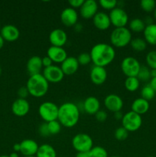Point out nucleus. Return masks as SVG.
<instances>
[{
	"instance_id": "obj_47",
	"label": "nucleus",
	"mask_w": 156,
	"mask_h": 157,
	"mask_svg": "<svg viewBox=\"0 0 156 157\" xmlns=\"http://www.w3.org/2000/svg\"><path fill=\"white\" fill-rule=\"evenodd\" d=\"M73 27H74V30L76 31V32H80L81 31L83 30V25L81 23L77 22Z\"/></svg>"
},
{
	"instance_id": "obj_15",
	"label": "nucleus",
	"mask_w": 156,
	"mask_h": 157,
	"mask_svg": "<svg viewBox=\"0 0 156 157\" xmlns=\"http://www.w3.org/2000/svg\"><path fill=\"white\" fill-rule=\"evenodd\" d=\"M30 110V104L26 99L18 98L12 104V111L14 115L19 117L26 116Z\"/></svg>"
},
{
	"instance_id": "obj_43",
	"label": "nucleus",
	"mask_w": 156,
	"mask_h": 157,
	"mask_svg": "<svg viewBox=\"0 0 156 157\" xmlns=\"http://www.w3.org/2000/svg\"><path fill=\"white\" fill-rule=\"evenodd\" d=\"M41 60H42V65L44 68H45V67H50V66L53 65V61H52V60L50 59L47 55L43 57V58H41Z\"/></svg>"
},
{
	"instance_id": "obj_4",
	"label": "nucleus",
	"mask_w": 156,
	"mask_h": 157,
	"mask_svg": "<svg viewBox=\"0 0 156 157\" xmlns=\"http://www.w3.org/2000/svg\"><path fill=\"white\" fill-rule=\"evenodd\" d=\"M132 32L128 28H115L110 34V42L113 48H124L130 44Z\"/></svg>"
},
{
	"instance_id": "obj_26",
	"label": "nucleus",
	"mask_w": 156,
	"mask_h": 157,
	"mask_svg": "<svg viewBox=\"0 0 156 157\" xmlns=\"http://www.w3.org/2000/svg\"><path fill=\"white\" fill-rule=\"evenodd\" d=\"M36 157H58L56 150L50 144H42L38 147Z\"/></svg>"
},
{
	"instance_id": "obj_35",
	"label": "nucleus",
	"mask_w": 156,
	"mask_h": 157,
	"mask_svg": "<svg viewBox=\"0 0 156 157\" xmlns=\"http://www.w3.org/2000/svg\"><path fill=\"white\" fill-rule=\"evenodd\" d=\"M147 65L150 69H156V51H151L145 57Z\"/></svg>"
},
{
	"instance_id": "obj_10",
	"label": "nucleus",
	"mask_w": 156,
	"mask_h": 157,
	"mask_svg": "<svg viewBox=\"0 0 156 157\" xmlns=\"http://www.w3.org/2000/svg\"><path fill=\"white\" fill-rule=\"evenodd\" d=\"M42 75L44 78L48 81V83H54V84L61 82L64 77L61 67L54 64L44 68Z\"/></svg>"
},
{
	"instance_id": "obj_44",
	"label": "nucleus",
	"mask_w": 156,
	"mask_h": 157,
	"mask_svg": "<svg viewBox=\"0 0 156 157\" xmlns=\"http://www.w3.org/2000/svg\"><path fill=\"white\" fill-rule=\"evenodd\" d=\"M114 114H113V116H114V118L116 120H117V121H122V117H123V113H122L121 111H118V112H116V113H113Z\"/></svg>"
},
{
	"instance_id": "obj_14",
	"label": "nucleus",
	"mask_w": 156,
	"mask_h": 157,
	"mask_svg": "<svg viewBox=\"0 0 156 157\" xmlns=\"http://www.w3.org/2000/svg\"><path fill=\"white\" fill-rule=\"evenodd\" d=\"M49 41L51 46L64 47L67 41V35L61 29H55L49 34Z\"/></svg>"
},
{
	"instance_id": "obj_42",
	"label": "nucleus",
	"mask_w": 156,
	"mask_h": 157,
	"mask_svg": "<svg viewBox=\"0 0 156 157\" xmlns=\"http://www.w3.org/2000/svg\"><path fill=\"white\" fill-rule=\"evenodd\" d=\"M84 0H69L68 3L70 6L73 9H80L84 4Z\"/></svg>"
},
{
	"instance_id": "obj_36",
	"label": "nucleus",
	"mask_w": 156,
	"mask_h": 157,
	"mask_svg": "<svg viewBox=\"0 0 156 157\" xmlns=\"http://www.w3.org/2000/svg\"><path fill=\"white\" fill-rule=\"evenodd\" d=\"M99 4L105 10H113L118 6V2L116 0H100Z\"/></svg>"
},
{
	"instance_id": "obj_38",
	"label": "nucleus",
	"mask_w": 156,
	"mask_h": 157,
	"mask_svg": "<svg viewBox=\"0 0 156 157\" xmlns=\"http://www.w3.org/2000/svg\"><path fill=\"white\" fill-rule=\"evenodd\" d=\"M76 58H77L79 64H81V65H87L90 62H92L90 53H87V52L80 53Z\"/></svg>"
},
{
	"instance_id": "obj_20",
	"label": "nucleus",
	"mask_w": 156,
	"mask_h": 157,
	"mask_svg": "<svg viewBox=\"0 0 156 157\" xmlns=\"http://www.w3.org/2000/svg\"><path fill=\"white\" fill-rule=\"evenodd\" d=\"M21 150L20 153L24 156H35L38 150V144L34 140L26 139L20 143Z\"/></svg>"
},
{
	"instance_id": "obj_51",
	"label": "nucleus",
	"mask_w": 156,
	"mask_h": 157,
	"mask_svg": "<svg viewBox=\"0 0 156 157\" xmlns=\"http://www.w3.org/2000/svg\"><path fill=\"white\" fill-rule=\"evenodd\" d=\"M9 157H18V153L13 152V153H12L10 155H9Z\"/></svg>"
},
{
	"instance_id": "obj_7",
	"label": "nucleus",
	"mask_w": 156,
	"mask_h": 157,
	"mask_svg": "<svg viewBox=\"0 0 156 157\" xmlns=\"http://www.w3.org/2000/svg\"><path fill=\"white\" fill-rule=\"evenodd\" d=\"M122 124V127H124L128 133L136 132L142 127V118L141 115L130 110L123 115Z\"/></svg>"
},
{
	"instance_id": "obj_19",
	"label": "nucleus",
	"mask_w": 156,
	"mask_h": 157,
	"mask_svg": "<svg viewBox=\"0 0 156 157\" xmlns=\"http://www.w3.org/2000/svg\"><path fill=\"white\" fill-rule=\"evenodd\" d=\"M47 55L52 60L53 63L61 64L67 58V53L62 47L50 46L47 51Z\"/></svg>"
},
{
	"instance_id": "obj_37",
	"label": "nucleus",
	"mask_w": 156,
	"mask_h": 157,
	"mask_svg": "<svg viewBox=\"0 0 156 157\" xmlns=\"http://www.w3.org/2000/svg\"><path fill=\"white\" fill-rule=\"evenodd\" d=\"M114 136L117 140L124 141L126 140L128 136V132L125 130L124 127H118L114 133Z\"/></svg>"
},
{
	"instance_id": "obj_53",
	"label": "nucleus",
	"mask_w": 156,
	"mask_h": 157,
	"mask_svg": "<svg viewBox=\"0 0 156 157\" xmlns=\"http://www.w3.org/2000/svg\"><path fill=\"white\" fill-rule=\"evenodd\" d=\"M0 157H9V156H6V155H2Z\"/></svg>"
},
{
	"instance_id": "obj_39",
	"label": "nucleus",
	"mask_w": 156,
	"mask_h": 157,
	"mask_svg": "<svg viewBox=\"0 0 156 157\" xmlns=\"http://www.w3.org/2000/svg\"><path fill=\"white\" fill-rule=\"evenodd\" d=\"M38 133H39V134L41 136H44V137H47V136H50V133H49L47 123L44 122L39 126V127H38Z\"/></svg>"
},
{
	"instance_id": "obj_23",
	"label": "nucleus",
	"mask_w": 156,
	"mask_h": 157,
	"mask_svg": "<svg viewBox=\"0 0 156 157\" xmlns=\"http://www.w3.org/2000/svg\"><path fill=\"white\" fill-rule=\"evenodd\" d=\"M42 68V60H41V57L38 56V55H34L28 60L26 69L30 76L41 74Z\"/></svg>"
},
{
	"instance_id": "obj_24",
	"label": "nucleus",
	"mask_w": 156,
	"mask_h": 157,
	"mask_svg": "<svg viewBox=\"0 0 156 157\" xmlns=\"http://www.w3.org/2000/svg\"><path fill=\"white\" fill-rule=\"evenodd\" d=\"M150 107L149 101L143 99L142 98H136L132 102L131 105V110L138 113L139 115H142L146 113L148 111Z\"/></svg>"
},
{
	"instance_id": "obj_49",
	"label": "nucleus",
	"mask_w": 156,
	"mask_h": 157,
	"mask_svg": "<svg viewBox=\"0 0 156 157\" xmlns=\"http://www.w3.org/2000/svg\"><path fill=\"white\" fill-rule=\"evenodd\" d=\"M4 39L2 38V37L1 36V35H0V50H1L2 48H3V46H4Z\"/></svg>"
},
{
	"instance_id": "obj_11",
	"label": "nucleus",
	"mask_w": 156,
	"mask_h": 157,
	"mask_svg": "<svg viewBox=\"0 0 156 157\" xmlns=\"http://www.w3.org/2000/svg\"><path fill=\"white\" fill-rule=\"evenodd\" d=\"M123 104L122 98L115 94H110L107 95L104 99V105L106 108L113 113L121 111L123 107Z\"/></svg>"
},
{
	"instance_id": "obj_27",
	"label": "nucleus",
	"mask_w": 156,
	"mask_h": 157,
	"mask_svg": "<svg viewBox=\"0 0 156 157\" xmlns=\"http://www.w3.org/2000/svg\"><path fill=\"white\" fill-rule=\"evenodd\" d=\"M146 25H145L144 20L141 19L139 18H133L129 22V30L131 32H135V33H140L143 32L145 30Z\"/></svg>"
},
{
	"instance_id": "obj_18",
	"label": "nucleus",
	"mask_w": 156,
	"mask_h": 157,
	"mask_svg": "<svg viewBox=\"0 0 156 157\" xmlns=\"http://www.w3.org/2000/svg\"><path fill=\"white\" fill-rule=\"evenodd\" d=\"M79 63L75 57H67L61 64V68L64 75L70 76L76 73L79 69Z\"/></svg>"
},
{
	"instance_id": "obj_25",
	"label": "nucleus",
	"mask_w": 156,
	"mask_h": 157,
	"mask_svg": "<svg viewBox=\"0 0 156 157\" xmlns=\"http://www.w3.org/2000/svg\"><path fill=\"white\" fill-rule=\"evenodd\" d=\"M143 35L144 39L147 44L156 45V24L153 23L146 25L143 32Z\"/></svg>"
},
{
	"instance_id": "obj_55",
	"label": "nucleus",
	"mask_w": 156,
	"mask_h": 157,
	"mask_svg": "<svg viewBox=\"0 0 156 157\" xmlns=\"http://www.w3.org/2000/svg\"><path fill=\"white\" fill-rule=\"evenodd\" d=\"M24 157H36L35 156H24Z\"/></svg>"
},
{
	"instance_id": "obj_1",
	"label": "nucleus",
	"mask_w": 156,
	"mask_h": 157,
	"mask_svg": "<svg viewBox=\"0 0 156 157\" xmlns=\"http://www.w3.org/2000/svg\"><path fill=\"white\" fill-rule=\"evenodd\" d=\"M91 61L94 66L105 67L114 61L116 51L111 44L98 43L93 46L90 52Z\"/></svg>"
},
{
	"instance_id": "obj_33",
	"label": "nucleus",
	"mask_w": 156,
	"mask_h": 157,
	"mask_svg": "<svg viewBox=\"0 0 156 157\" xmlns=\"http://www.w3.org/2000/svg\"><path fill=\"white\" fill-rule=\"evenodd\" d=\"M90 157H109L106 150L100 146L93 147L90 151Z\"/></svg>"
},
{
	"instance_id": "obj_2",
	"label": "nucleus",
	"mask_w": 156,
	"mask_h": 157,
	"mask_svg": "<svg viewBox=\"0 0 156 157\" xmlns=\"http://www.w3.org/2000/svg\"><path fill=\"white\" fill-rule=\"evenodd\" d=\"M80 115L78 105L72 102H65L59 107L58 121L63 127L71 128L78 124Z\"/></svg>"
},
{
	"instance_id": "obj_16",
	"label": "nucleus",
	"mask_w": 156,
	"mask_h": 157,
	"mask_svg": "<svg viewBox=\"0 0 156 157\" xmlns=\"http://www.w3.org/2000/svg\"><path fill=\"white\" fill-rule=\"evenodd\" d=\"M107 71L105 67L93 66L90 72V78L92 82L96 85L104 84L107 79Z\"/></svg>"
},
{
	"instance_id": "obj_9",
	"label": "nucleus",
	"mask_w": 156,
	"mask_h": 157,
	"mask_svg": "<svg viewBox=\"0 0 156 157\" xmlns=\"http://www.w3.org/2000/svg\"><path fill=\"white\" fill-rule=\"evenodd\" d=\"M110 22L115 28L126 27L128 22V16L127 12L121 7H116L110 11L109 13Z\"/></svg>"
},
{
	"instance_id": "obj_30",
	"label": "nucleus",
	"mask_w": 156,
	"mask_h": 157,
	"mask_svg": "<svg viewBox=\"0 0 156 157\" xmlns=\"http://www.w3.org/2000/svg\"><path fill=\"white\" fill-rule=\"evenodd\" d=\"M155 96V91L151 87L149 84L145 85L141 90V98L149 101L152 100Z\"/></svg>"
},
{
	"instance_id": "obj_29",
	"label": "nucleus",
	"mask_w": 156,
	"mask_h": 157,
	"mask_svg": "<svg viewBox=\"0 0 156 157\" xmlns=\"http://www.w3.org/2000/svg\"><path fill=\"white\" fill-rule=\"evenodd\" d=\"M129 44L132 48L136 52H143L147 48V42L145 41V39L141 38H133Z\"/></svg>"
},
{
	"instance_id": "obj_54",
	"label": "nucleus",
	"mask_w": 156,
	"mask_h": 157,
	"mask_svg": "<svg viewBox=\"0 0 156 157\" xmlns=\"http://www.w3.org/2000/svg\"><path fill=\"white\" fill-rule=\"evenodd\" d=\"M2 67H1V66H0V76H1V75H2Z\"/></svg>"
},
{
	"instance_id": "obj_8",
	"label": "nucleus",
	"mask_w": 156,
	"mask_h": 157,
	"mask_svg": "<svg viewBox=\"0 0 156 157\" xmlns=\"http://www.w3.org/2000/svg\"><path fill=\"white\" fill-rule=\"evenodd\" d=\"M141 64L136 58L132 56L125 57L121 62V70L122 73L128 77H137L138 73L140 70Z\"/></svg>"
},
{
	"instance_id": "obj_58",
	"label": "nucleus",
	"mask_w": 156,
	"mask_h": 157,
	"mask_svg": "<svg viewBox=\"0 0 156 157\" xmlns=\"http://www.w3.org/2000/svg\"><path fill=\"white\" fill-rule=\"evenodd\" d=\"M148 157H155V156H148Z\"/></svg>"
},
{
	"instance_id": "obj_13",
	"label": "nucleus",
	"mask_w": 156,
	"mask_h": 157,
	"mask_svg": "<svg viewBox=\"0 0 156 157\" xmlns=\"http://www.w3.org/2000/svg\"><path fill=\"white\" fill-rule=\"evenodd\" d=\"M98 12V3L95 0H86L80 8V14L84 19H90Z\"/></svg>"
},
{
	"instance_id": "obj_56",
	"label": "nucleus",
	"mask_w": 156,
	"mask_h": 157,
	"mask_svg": "<svg viewBox=\"0 0 156 157\" xmlns=\"http://www.w3.org/2000/svg\"><path fill=\"white\" fill-rule=\"evenodd\" d=\"M110 157H119V156H110Z\"/></svg>"
},
{
	"instance_id": "obj_32",
	"label": "nucleus",
	"mask_w": 156,
	"mask_h": 157,
	"mask_svg": "<svg viewBox=\"0 0 156 157\" xmlns=\"http://www.w3.org/2000/svg\"><path fill=\"white\" fill-rule=\"evenodd\" d=\"M141 9L145 12H153L156 8V2L154 0H142L140 2Z\"/></svg>"
},
{
	"instance_id": "obj_21",
	"label": "nucleus",
	"mask_w": 156,
	"mask_h": 157,
	"mask_svg": "<svg viewBox=\"0 0 156 157\" xmlns=\"http://www.w3.org/2000/svg\"><path fill=\"white\" fill-rule=\"evenodd\" d=\"M83 110L88 114L95 115L100 110V102L94 96H90L86 98L82 104Z\"/></svg>"
},
{
	"instance_id": "obj_48",
	"label": "nucleus",
	"mask_w": 156,
	"mask_h": 157,
	"mask_svg": "<svg viewBox=\"0 0 156 157\" xmlns=\"http://www.w3.org/2000/svg\"><path fill=\"white\" fill-rule=\"evenodd\" d=\"M13 150L15 153H18L21 150V146H20V144H15V145L13 146Z\"/></svg>"
},
{
	"instance_id": "obj_28",
	"label": "nucleus",
	"mask_w": 156,
	"mask_h": 157,
	"mask_svg": "<svg viewBox=\"0 0 156 157\" xmlns=\"http://www.w3.org/2000/svg\"><path fill=\"white\" fill-rule=\"evenodd\" d=\"M140 85V81L137 77H128L126 78L124 82L125 89L129 92H135L139 89Z\"/></svg>"
},
{
	"instance_id": "obj_41",
	"label": "nucleus",
	"mask_w": 156,
	"mask_h": 157,
	"mask_svg": "<svg viewBox=\"0 0 156 157\" xmlns=\"http://www.w3.org/2000/svg\"><path fill=\"white\" fill-rule=\"evenodd\" d=\"M18 98H21V99H26L27 97L29 95V92L28 90L27 87H21L18 90Z\"/></svg>"
},
{
	"instance_id": "obj_22",
	"label": "nucleus",
	"mask_w": 156,
	"mask_h": 157,
	"mask_svg": "<svg viewBox=\"0 0 156 157\" xmlns=\"http://www.w3.org/2000/svg\"><path fill=\"white\" fill-rule=\"evenodd\" d=\"M93 25L100 31L107 30L111 25L110 17L106 12H98L93 18Z\"/></svg>"
},
{
	"instance_id": "obj_3",
	"label": "nucleus",
	"mask_w": 156,
	"mask_h": 157,
	"mask_svg": "<svg viewBox=\"0 0 156 157\" xmlns=\"http://www.w3.org/2000/svg\"><path fill=\"white\" fill-rule=\"evenodd\" d=\"M26 87L29 94L34 98H42L49 90V83L42 74L31 75L26 83Z\"/></svg>"
},
{
	"instance_id": "obj_12",
	"label": "nucleus",
	"mask_w": 156,
	"mask_h": 157,
	"mask_svg": "<svg viewBox=\"0 0 156 157\" xmlns=\"http://www.w3.org/2000/svg\"><path fill=\"white\" fill-rule=\"evenodd\" d=\"M61 21L66 27H73L78 22V13L76 9L71 7L65 8L61 12Z\"/></svg>"
},
{
	"instance_id": "obj_52",
	"label": "nucleus",
	"mask_w": 156,
	"mask_h": 157,
	"mask_svg": "<svg viewBox=\"0 0 156 157\" xmlns=\"http://www.w3.org/2000/svg\"><path fill=\"white\" fill-rule=\"evenodd\" d=\"M154 19L156 20V8L154 11Z\"/></svg>"
},
{
	"instance_id": "obj_46",
	"label": "nucleus",
	"mask_w": 156,
	"mask_h": 157,
	"mask_svg": "<svg viewBox=\"0 0 156 157\" xmlns=\"http://www.w3.org/2000/svg\"><path fill=\"white\" fill-rule=\"evenodd\" d=\"M75 157H90V152H80L76 153Z\"/></svg>"
},
{
	"instance_id": "obj_5",
	"label": "nucleus",
	"mask_w": 156,
	"mask_h": 157,
	"mask_svg": "<svg viewBox=\"0 0 156 157\" xmlns=\"http://www.w3.org/2000/svg\"><path fill=\"white\" fill-rule=\"evenodd\" d=\"M59 107L51 101L43 102L38 107V114L45 123L58 120Z\"/></svg>"
},
{
	"instance_id": "obj_40",
	"label": "nucleus",
	"mask_w": 156,
	"mask_h": 157,
	"mask_svg": "<svg viewBox=\"0 0 156 157\" xmlns=\"http://www.w3.org/2000/svg\"><path fill=\"white\" fill-rule=\"evenodd\" d=\"M94 116L96 121L99 122H104L107 119V113L105 110H99Z\"/></svg>"
},
{
	"instance_id": "obj_57",
	"label": "nucleus",
	"mask_w": 156,
	"mask_h": 157,
	"mask_svg": "<svg viewBox=\"0 0 156 157\" xmlns=\"http://www.w3.org/2000/svg\"><path fill=\"white\" fill-rule=\"evenodd\" d=\"M1 29H2V27H1V24H0V31H1Z\"/></svg>"
},
{
	"instance_id": "obj_31",
	"label": "nucleus",
	"mask_w": 156,
	"mask_h": 157,
	"mask_svg": "<svg viewBox=\"0 0 156 157\" xmlns=\"http://www.w3.org/2000/svg\"><path fill=\"white\" fill-rule=\"evenodd\" d=\"M137 78L139 81H150L151 77V69L148 68L146 66H141L140 70L138 73Z\"/></svg>"
},
{
	"instance_id": "obj_17",
	"label": "nucleus",
	"mask_w": 156,
	"mask_h": 157,
	"mask_svg": "<svg viewBox=\"0 0 156 157\" xmlns=\"http://www.w3.org/2000/svg\"><path fill=\"white\" fill-rule=\"evenodd\" d=\"M0 35L2 37L4 41L12 42L18 39L20 36V31L14 25L9 24L2 27Z\"/></svg>"
},
{
	"instance_id": "obj_50",
	"label": "nucleus",
	"mask_w": 156,
	"mask_h": 157,
	"mask_svg": "<svg viewBox=\"0 0 156 157\" xmlns=\"http://www.w3.org/2000/svg\"><path fill=\"white\" fill-rule=\"evenodd\" d=\"M151 77L152 78H156V69H151Z\"/></svg>"
},
{
	"instance_id": "obj_6",
	"label": "nucleus",
	"mask_w": 156,
	"mask_h": 157,
	"mask_svg": "<svg viewBox=\"0 0 156 157\" xmlns=\"http://www.w3.org/2000/svg\"><path fill=\"white\" fill-rule=\"evenodd\" d=\"M72 147L77 153L90 152L93 147V139L87 133H80L75 135L72 139Z\"/></svg>"
},
{
	"instance_id": "obj_45",
	"label": "nucleus",
	"mask_w": 156,
	"mask_h": 157,
	"mask_svg": "<svg viewBox=\"0 0 156 157\" xmlns=\"http://www.w3.org/2000/svg\"><path fill=\"white\" fill-rule=\"evenodd\" d=\"M149 85L156 92V78H151V80L149 81Z\"/></svg>"
},
{
	"instance_id": "obj_34",
	"label": "nucleus",
	"mask_w": 156,
	"mask_h": 157,
	"mask_svg": "<svg viewBox=\"0 0 156 157\" xmlns=\"http://www.w3.org/2000/svg\"><path fill=\"white\" fill-rule=\"evenodd\" d=\"M47 124L50 135H57L58 133H59L61 132V124H60L58 120L50 121V122L47 123Z\"/></svg>"
}]
</instances>
